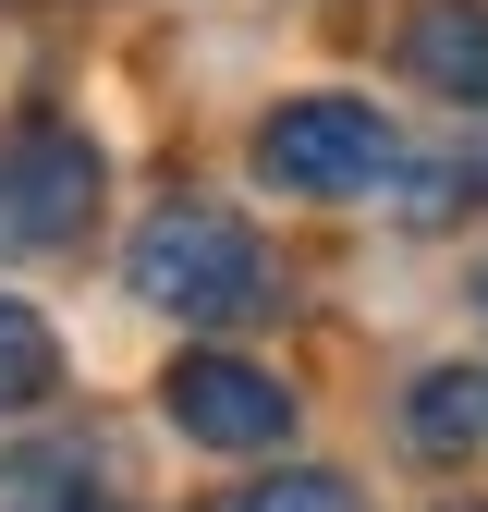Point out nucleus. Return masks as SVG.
Segmentation results:
<instances>
[{"label":"nucleus","mask_w":488,"mask_h":512,"mask_svg":"<svg viewBox=\"0 0 488 512\" xmlns=\"http://www.w3.org/2000/svg\"><path fill=\"white\" fill-rule=\"evenodd\" d=\"M208 512H354V488H342V476H305V464H293V476H257V488H220Z\"/></svg>","instance_id":"8"},{"label":"nucleus","mask_w":488,"mask_h":512,"mask_svg":"<svg viewBox=\"0 0 488 512\" xmlns=\"http://www.w3.org/2000/svg\"><path fill=\"white\" fill-rule=\"evenodd\" d=\"M49 391H61V342H49V317L0 293V415H25V403H49Z\"/></svg>","instance_id":"7"},{"label":"nucleus","mask_w":488,"mask_h":512,"mask_svg":"<svg viewBox=\"0 0 488 512\" xmlns=\"http://www.w3.org/2000/svg\"><path fill=\"white\" fill-rule=\"evenodd\" d=\"M122 281H135V305L183 317V330H220V317L269 305V244L232 208H159L135 232V256H122Z\"/></svg>","instance_id":"1"},{"label":"nucleus","mask_w":488,"mask_h":512,"mask_svg":"<svg viewBox=\"0 0 488 512\" xmlns=\"http://www.w3.org/2000/svg\"><path fill=\"white\" fill-rule=\"evenodd\" d=\"M86 220H98V159H86V135L13 122V135H0V256H61Z\"/></svg>","instance_id":"3"},{"label":"nucleus","mask_w":488,"mask_h":512,"mask_svg":"<svg viewBox=\"0 0 488 512\" xmlns=\"http://www.w3.org/2000/svg\"><path fill=\"white\" fill-rule=\"evenodd\" d=\"M476 305H488V269H476Z\"/></svg>","instance_id":"10"},{"label":"nucleus","mask_w":488,"mask_h":512,"mask_svg":"<svg viewBox=\"0 0 488 512\" xmlns=\"http://www.w3.org/2000/svg\"><path fill=\"white\" fill-rule=\"evenodd\" d=\"M159 403H171V427L196 452H281V427H293V391L269 366H244V354H183L159 378Z\"/></svg>","instance_id":"4"},{"label":"nucleus","mask_w":488,"mask_h":512,"mask_svg":"<svg viewBox=\"0 0 488 512\" xmlns=\"http://www.w3.org/2000/svg\"><path fill=\"white\" fill-rule=\"evenodd\" d=\"M403 439L415 452H488V378L476 366H427L415 403H403Z\"/></svg>","instance_id":"6"},{"label":"nucleus","mask_w":488,"mask_h":512,"mask_svg":"<svg viewBox=\"0 0 488 512\" xmlns=\"http://www.w3.org/2000/svg\"><path fill=\"white\" fill-rule=\"evenodd\" d=\"M391 122L366 110V98H281L269 122H257V171L281 183V196H318V208H342V196H379L391 183Z\"/></svg>","instance_id":"2"},{"label":"nucleus","mask_w":488,"mask_h":512,"mask_svg":"<svg viewBox=\"0 0 488 512\" xmlns=\"http://www.w3.org/2000/svg\"><path fill=\"white\" fill-rule=\"evenodd\" d=\"M403 74L440 86L452 110H488V13L476 0H427V13L403 25Z\"/></svg>","instance_id":"5"},{"label":"nucleus","mask_w":488,"mask_h":512,"mask_svg":"<svg viewBox=\"0 0 488 512\" xmlns=\"http://www.w3.org/2000/svg\"><path fill=\"white\" fill-rule=\"evenodd\" d=\"M440 512H488V500H440Z\"/></svg>","instance_id":"9"}]
</instances>
